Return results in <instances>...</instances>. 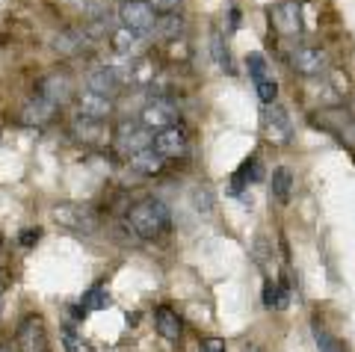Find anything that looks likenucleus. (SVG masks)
Here are the masks:
<instances>
[{"instance_id": "obj_30", "label": "nucleus", "mask_w": 355, "mask_h": 352, "mask_svg": "<svg viewBox=\"0 0 355 352\" xmlns=\"http://www.w3.org/2000/svg\"><path fill=\"white\" fill-rule=\"evenodd\" d=\"M202 352H225V340H219V337H210L202 344Z\"/></svg>"}, {"instance_id": "obj_5", "label": "nucleus", "mask_w": 355, "mask_h": 352, "mask_svg": "<svg viewBox=\"0 0 355 352\" xmlns=\"http://www.w3.org/2000/svg\"><path fill=\"white\" fill-rule=\"evenodd\" d=\"M263 130H266V139L275 142V146H284V142H291V137H293L291 118H287V113L279 104L263 107Z\"/></svg>"}, {"instance_id": "obj_20", "label": "nucleus", "mask_w": 355, "mask_h": 352, "mask_svg": "<svg viewBox=\"0 0 355 352\" xmlns=\"http://www.w3.org/2000/svg\"><path fill=\"white\" fill-rule=\"evenodd\" d=\"M254 89H258V98L263 104H275V98H279V83L272 74H263L261 80H254Z\"/></svg>"}, {"instance_id": "obj_26", "label": "nucleus", "mask_w": 355, "mask_h": 352, "mask_svg": "<svg viewBox=\"0 0 355 352\" xmlns=\"http://www.w3.org/2000/svg\"><path fill=\"white\" fill-rule=\"evenodd\" d=\"M107 305H110V299L101 288H92L83 296V308H89V311H98V308H107Z\"/></svg>"}, {"instance_id": "obj_15", "label": "nucleus", "mask_w": 355, "mask_h": 352, "mask_svg": "<svg viewBox=\"0 0 355 352\" xmlns=\"http://www.w3.org/2000/svg\"><path fill=\"white\" fill-rule=\"evenodd\" d=\"M42 98H48L51 104H65L71 98V80L65 74H51V77H44L42 80Z\"/></svg>"}, {"instance_id": "obj_11", "label": "nucleus", "mask_w": 355, "mask_h": 352, "mask_svg": "<svg viewBox=\"0 0 355 352\" xmlns=\"http://www.w3.org/2000/svg\"><path fill=\"white\" fill-rule=\"evenodd\" d=\"M291 65H293L296 74H302V77H317L320 71L326 69V53L320 51V48H299V51H293Z\"/></svg>"}, {"instance_id": "obj_2", "label": "nucleus", "mask_w": 355, "mask_h": 352, "mask_svg": "<svg viewBox=\"0 0 355 352\" xmlns=\"http://www.w3.org/2000/svg\"><path fill=\"white\" fill-rule=\"evenodd\" d=\"M51 216H53V222L69 231H95L98 225V213L89 204H77V202L57 204L51 211Z\"/></svg>"}, {"instance_id": "obj_23", "label": "nucleus", "mask_w": 355, "mask_h": 352, "mask_svg": "<svg viewBox=\"0 0 355 352\" xmlns=\"http://www.w3.org/2000/svg\"><path fill=\"white\" fill-rule=\"evenodd\" d=\"M62 349L65 352H92L89 340L80 337L77 332H71V328H62Z\"/></svg>"}, {"instance_id": "obj_25", "label": "nucleus", "mask_w": 355, "mask_h": 352, "mask_svg": "<svg viewBox=\"0 0 355 352\" xmlns=\"http://www.w3.org/2000/svg\"><path fill=\"white\" fill-rule=\"evenodd\" d=\"M246 69H249V77H252V80H261L263 74H270V65H266L263 53H258V51L246 57Z\"/></svg>"}, {"instance_id": "obj_8", "label": "nucleus", "mask_w": 355, "mask_h": 352, "mask_svg": "<svg viewBox=\"0 0 355 352\" xmlns=\"http://www.w3.org/2000/svg\"><path fill=\"white\" fill-rule=\"evenodd\" d=\"M151 139H154V134H151L148 127L121 125L119 134H116V148H119V154L130 157V154H137V151H142V148H151Z\"/></svg>"}, {"instance_id": "obj_27", "label": "nucleus", "mask_w": 355, "mask_h": 352, "mask_svg": "<svg viewBox=\"0 0 355 352\" xmlns=\"http://www.w3.org/2000/svg\"><path fill=\"white\" fill-rule=\"evenodd\" d=\"M146 3H148L157 15H169V12H175V9L184 3V0H146Z\"/></svg>"}, {"instance_id": "obj_13", "label": "nucleus", "mask_w": 355, "mask_h": 352, "mask_svg": "<svg viewBox=\"0 0 355 352\" xmlns=\"http://www.w3.org/2000/svg\"><path fill=\"white\" fill-rule=\"evenodd\" d=\"M110 42H113L116 53L133 60L142 48H146V33H137V30H128V27H116L113 33H110Z\"/></svg>"}, {"instance_id": "obj_28", "label": "nucleus", "mask_w": 355, "mask_h": 352, "mask_svg": "<svg viewBox=\"0 0 355 352\" xmlns=\"http://www.w3.org/2000/svg\"><path fill=\"white\" fill-rule=\"evenodd\" d=\"M210 42H214V57H216V62H219V69H228V71H231L228 53H225V51H222V36H219V33H216V30H214V39H210Z\"/></svg>"}, {"instance_id": "obj_24", "label": "nucleus", "mask_w": 355, "mask_h": 352, "mask_svg": "<svg viewBox=\"0 0 355 352\" xmlns=\"http://www.w3.org/2000/svg\"><path fill=\"white\" fill-rule=\"evenodd\" d=\"M154 30H157L160 36H166V39H178V33L184 30V21L175 18V12H169L166 21H157V24H154Z\"/></svg>"}, {"instance_id": "obj_4", "label": "nucleus", "mask_w": 355, "mask_h": 352, "mask_svg": "<svg viewBox=\"0 0 355 352\" xmlns=\"http://www.w3.org/2000/svg\"><path fill=\"white\" fill-rule=\"evenodd\" d=\"M178 118H181V109H178V104L169 101V98H154V101L142 109V127H148V130L172 127V125H178Z\"/></svg>"}, {"instance_id": "obj_31", "label": "nucleus", "mask_w": 355, "mask_h": 352, "mask_svg": "<svg viewBox=\"0 0 355 352\" xmlns=\"http://www.w3.org/2000/svg\"><path fill=\"white\" fill-rule=\"evenodd\" d=\"M3 288H6V276H3V270H0V293H3Z\"/></svg>"}, {"instance_id": "obj_10", "label": "nucleus", "mask_w": 355, "mask_h": 352, "mask_svg": "<svg viewBox=\"0 0 355 352\" xmlns=\"http://www.w3.org/2000/svg\"><path fill=\"white\" fill-rule=\"evenodd\" d=\"M110 113H113V98L89 92V89H83L80 95H77V116L104 122V118H110Z\"/></svg>"}, {"instance_id": "obj_6", "label": "nucleus", "mask_w": 355, "mask_h": 352, "mask_svg": "<svg viewBox=\"0 0 355 352\" xmlns=\"http://www.w3.org/2000/svg\"><path fill=\"white\" fill-rule=\"evenodd\" d=\"M151 148L157 151L160 157H181V154H187V148H190V142H187V134L181 127L172 125V127H163L154 134Z\"/></svg>"}, {"instance_id": "obj_1", "label": "nucleus", "mask_w": 355, "mask_h": 352, "mask_svg": "<svg viewBox=\"0 0 355 352\" xmlns=\"http://www.w3.org/2000/svg\"><path fill=\"white\" fill-rule=\"evenodd\" d=\"M128 225L139 240H157L166 228L172 225L169 207L157 199H142L130 207L128 213Z\"/></svg>"}, {"instance_id": "obj_19", "label": "nucleus", "mask_w": 355, "mask_h": 352, "mask_svg": "<svg viewBox=\"0 0 355 352\" xmlns=\"http://www.w3.org/2000/svg\"><path fill=\"white\" fill-rule=\"evenodd\" d=\"M263 305L272 308V311H282V308H287V290L282 288V284L266 281L263 284Z\"/></svg>"}, {"instance_id": "obj_12", "label": "nucleus", "mask_w": 355, "mask_h": 352, "mask_svg": "<svg viewBox=\"0 0 355 352\" xmlns=\"http://www.w3.org/2000/svg\"><path fill=\"white\" fill-rule=\"evenodd\" d=\"M53 113H57V104H51L48 98L36 95L33 101H27L24 107H21V125H27V127H42V125L51 122Z\"/></svg>"}, {"instance_id": "obj_3", "label": "nucleus", "mask_w": 355, "mask_h": 352, "mask_svg": "<svg viewBox=\"0 0 355 352\" xmlns=\"http://www.w3.org/2000/svg\"><path fill=\"white\" fill-rule=\"evenodd\" d=\"M121 27L128 30H137V33H154V24H157V12L146 3V0H125V6H121Z\"/></svg>"}, {"instance_id": "obj_9", "label": "nucleus", "mask_w": 355, "mask_h": 352, "mask_svg": "<svg viewBox=\"0 0 355 352\" xmlns=\"http://www.w3.org/2000/svg\"><path fill=\"white\" fill-rule=\"evenodd\" d=\"M125 86V80L116 74L113 65H98L86 74V89L89 92H98V95H107V98H116L119 89Z\"/></svg>"}, {"instance_id": "obj_17", "label": "nucleus", "mask_w": 355, "mask_h": 352, "mask_svg": "<svg viewBox=\"0 0 355 352\" xmlns=\"http://www.w3.org/2000/svg\"><path fill=\"white\" fill-rule=\"evenodd\" d=\"M154 328H157L160 337H166V340L181 337V320H178V314L172 308H157V311H154Z\"/></svg>"}, {"instance_id": "obj_32", "label": "nucleus", "mask_w": 355, "mask_h": 352, "mask_svg": "<svg viewBox=\"0 0 355 352\" xmlns=\"http://www.w3.org/2000/svg\"><path fill=\"white\" fill-rule=\"evenodd\" d=\"M0 352H12V349H9V346H0Z\"/></svg>"}, {"instance_id": "obj_22", "label": "nucleus", "mask_w": 355, "mask_h": 352, "mask_svg": "<svg viewBox=\"0 0 355 352\" xmlns=\"http://www.w3.org/2000/svg\"><path fill=\"white\" fill-rule=\"evenodd\" d=\"M311 332H314V340H317V349H320V352H340V344H338V340L331 337L320 323L311 326Z\"/></svg>"}, {"instance_id": "obj_14", "label": "nucleus", "mask_w": 355, "mask_h": 352, "mask_svg": "<svg viewBox=\"0 0 355 352\" xmlns=\"http://www.w3.org/2000/svg\"><path fill=\"white\" fill-rule=\"evenodd\" d=\"M71 130H74L77 139L86 142V146H101V142L107 139V127H104V122H98V118H83V116H77L74 125H71Z\"/></svg>"}, {"instance_id": "obj_29", "label": "nucleus", "mask_w": 355, "mask_h": 352, "mask_svg": "<svg viewBox=\"0 0 355 352\" xmlns=\"http://www.w3.org/2000/svg\"><path fill=\"white\" fill-rule=\"evenodd\" d=\"M77 3H80L86 12H95V15H101L104 12V3L107 0H77Z\"/></svg>"}, {"instance_id": "obj_21", "label": "nucleus", "mask_w": 355, "mask_h": 352, "mask_svg": "<svg viewBox=\"0 0 355 352\" xmlns=\"http://www.w3.org/2000/svg\"><path fill=\"white\" fill-rule=\"evenodd\" d=\"M275 18L282 21V27H284V33H299L302 30V21H299V9L296 6H282L279 12H275Z\"/></svg>"}, {"instance_id": "obj_16", "label": "nucleus", "mask_w": 355, "mask_h": 352, "mask_svg": "<svg viewBox=\"0 0 355 352\" xmlns=\"http://www.w3.org/2000/svg\"><path fill=\"white\" fill-rule=\"evenodd\" d=\"M270 193H272V199L279 202V204H291V195H293V175L287 166H279V169H272L270 175Z\"/></svg>"}, {"instance_id": "obj_7", "label": "nucleus", "mask_w": 355, "mask_h": 352, "mask_svg": "<svg viewBox=\"0 0 355 352\" xmlns=\"http://www.w3.org/2000/svg\"><path fill=\"white\" fill-rule=\"evenodd\" d=\"M18 349L21 352H48V335H44L42 317H24L18 326Z\"/></svg>"}, {"instance_id": "obj_18", "label": "nucleus", "mask_w": 355, "mask_h": 352, "mask_svg": "<svg viewBox=\"0 0 355 352\" xmlns=\"http://www.w3.org/2000/svg\"><path fill=\"white\" fill-rule=\"evenodd\" d=\"M130 169L133 172H139V175H154V172H160L163 169V160L166 157H160L154 148H142V151H137V154H130Z\"/></svg>"}]
</instances>
